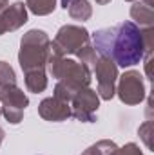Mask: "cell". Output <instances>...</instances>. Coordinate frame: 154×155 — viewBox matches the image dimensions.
Returning a JSON list of instances; mask_svg holds the SVG:
<instances>
[{"mask_svg":"<svg viewBox=\"0 0 154 155\" xmlns=\"http://www.w3.org/2000/svg\"><path fill=\"white\" fill-rule=\"evenodd\" d=\"M94 45L103 56L114 60L121 67L134 65L143 56L142 33L132 22H123L94 33Z\"/></svg>","mask_w":154,"mask_h":155,"instance_id":"1","label":"cell"}]
</instances>
